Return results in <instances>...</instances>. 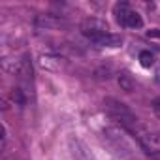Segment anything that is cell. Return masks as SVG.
Masks as SVG:
<instances>
[{
  "label": "cell",
  "instance_id": "1",
  "mask_svg": "<svg viewBox=\"0 0 160 160\" xmlns=\"http://www.w3.org/2000/svg\"><path fill=\"white\" fill-rule=\"evenodd\" d=\"M122 128L139 143V147L147 154H158L160 152V132H154V130L147 128L138 119L132 121V122H128V124H124Z\"/></svg>",
  "mask_w": 160,
  "mask_h": 160
},
{
  "label": "cell",
  "instance_id": "2",
  "mask_svg": "<svg viewBox=\"0 0 160 160\" xmlns=\"http://www.w3.org/2000/svg\"><path fill=\"white\" fill-rule=\"evenodd\" d=\"M104 138L111 143V147H113L119 154H122V156H126V158H132V156L136 154L134 145L130 143L128 136H124V132H122L121 128H115V126L104 128Z\"/></svg>",
  "mask_w": 160,
  "mask_h": 160
},
{
  "label": "cell",
  "instance_id": "3",
  "mask_svg": "<svg viewBox=\"0 0 160 160\" xmlns=\"http://www.w3.org/2000/svg\"><path fill=\"white\" fill-rule=\"evenodd\" d=\"M113 13H115V19H117V23H119L121 27H126V28H141V27H143L141 15H139L138 12L130 10V6L124 4V2L117 4L115 10H113Z\"/></svg>",
  "mask_w": 160,
  "mask_h": 160
},
{
  "label": "cell",
  "instance_id": "4",
  "mask_svg": "<svg viewBox=\"0 0 160 160\" xmlns=\"http://www.w3.org/2000/svg\"><path fill=\"white\" fill-rule=\"evenodd\" d=\"M81 32L92 40L96 36H102V34H108V23L102 21V19H96V17H89L81 23Z\"/></svg>",
  "mask_w": 160,
  "mask_h": 160
},
{
  "label": "cell",
  "instance_id": "5",
  "mask_svg": "<svg viewBox=\"0 0 160 160\" xmlns=\"http://www.w3.org/2000/svg\"><path fill=\"white\" fill-rule=\"evenodd\" d=\"M34 25L38 28H43V30H51V28H62V27H68V23L58 17V15H51V13H43V15H38L34 19Z\"/></svg>",
  "mask_w": 160,
  "mask_h": 160
},
{
  "label": "cell",
  "instance_id": "6",
  "mask_svg": "<svg viewBox=\"0 0 160 160\" xmlns=\"http://www.w3.org/2000/svg\"><path fill=\"white\" fill-rule=\"evenodd\" d=\"M70 151L73 160H94L92 152L89 151V147L77 138H70Z\"/></svg>",
  "mask_w": 160,
  "mask_h": 160
},
{
  "label": "cell",
  "instance_id": "7",
  "mask_svg": "<svg viewBox=\"0 0 160 160\" xmlns=\"http://www.w3.org/2000/svg\"><path fill=\"white\" fill-rule=\"evenodd\" d=\"M91 42L96 43V45H100V47H119V45L122 43V38H121L119 34H111V32H108V34H102V36L92 38Z\"/></svg>",
  "mask_w": 160,
  "mask_h": 160
},
{
  "label": "cell",
  "instance_id": "8",
  "mask_svg": "<svg viewBox=\"0 0 160 160\" xmlns=\"http://www.w3.org/2000/svg\"><path fill=\"white\" fill-rule=\"evenodd\" d=\"M40 66H42V68H45V70H55V72H58V70H62V68L66 66V62H64V58H62V57L42 55V57H40Z\"/></svg>",
  "mask_w": 160,
  "mask_h": 160
},
{
  "label": "cell",
  "instance_id": "9",
  "mask_svg": "<svg viewBox=\"0 0 160 160\" xmlns=\"http://www.w3.org/2000/svg\"><path fill=\"white\" fill-rule=\"evenodd\" d=\"M119 85H121V89L126 91V92H132V91H134V83H132V79H130L126 73H119Z\"/></svg>",
  "mask_w": 160,
  "mask_h": 160
},
{
  "label": "cell",
  "instance_id": "10",
  "mask_svg": "<svg viewBox=\"0 0 160 160\" xmlns=\"http://www.w3.org/2000/svg\"><path fill=\"white\" fill-rule=\"evenodd\" d=\"M139 64H141L143 68H151V66L154 64L152 53H151V51H141V53H139Z\"/></svg>",
  "mask_w": 160,
  "mask_h": 160
},
{
  "label": "cell",
  "instance_id": "11",
  "mask_svg": "<svg viewBox=\"0 0 160 160\" xmlns=\"http://www.w3.org/2000/svg\"><path fill=\"white\" fill-rule=\"evenodd\" d=\"M152 109H154V113H156V115H158V117H160V98H158V100H154V102H152Z\"/></svg>",
  "mask_w": 160,
  "mask_h": 160
},
{
  "label": "cell",
  "instance_id": "12",
  "mask_svg": "<svg viewBox=\"0 0 160 160\" xmlns=\"http://www.w3.org/2000/svg\"><path fill=\"white\" fill-rule=\"evenodd\" d=\"M147 36H149V38H160V30H156V28H154V30H149Z\"/></svg>",
  "mask_w": 160,
  "mask_h": 160
}]
</instances>
